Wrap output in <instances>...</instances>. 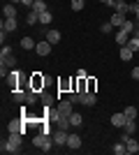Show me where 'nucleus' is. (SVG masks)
<instances>
[{"label":"nucleus","instance_id":"nucleus-1","mask_svg":"<svg viewBox=\"0 0 139 155\" xmlns=\"http://www.w3.org/2000/svg\"><path fill=\"white\" fill-rule=\"evenodd\" d=\"M21 146H23V134L21 132H9L7 141H2V153H19Z\"/></svg>","mask_w":139,"mask_h":155},{"label":"nucleus","instance_id":"nucleus-2","mask_svg":"<svg viewBox=\"0 0 139 155\" xmlns=\"http://www.w3.org/2000/svg\"><path fill=\"white\" fill-rule=\"evenodd\" d=\"M33 143L37 146V148H42L44 153H49V150L56 146V143H53V137H51V134H46V132H40V134L33 139Z\"/></svg>","mask_w":139,"mask_h":155},{"label":"nucleus","instance_id":"nucleus-3","mask_svg":"<svg viewBox=\"0 0 139 155\" xmlns=\"http://www.w3.org/2000/svg\"><path fill=\"white\" fill-rule=\"evenodd\" d=\"M26 125H28V120L23 116L14 118V120H9V125H7V132H21V134H26Z\"/></svg>","mask_w":139,"mask_h":155},{"label":"nucleus","instance_id":"nucleus-4","mask_svg":"<svg viewBox=\"0 0 139 155\" xmlns=\"http://www.w3.org/2000/svg\"><path fill=\"white\" fill-rule=\"evenodd\" d=\"M51 137H53V143H56V146H67V137H70V132H67V130L56 127L51 132Z\"/></svg>","mask_w":139,"mask_h":155},{"label":"nucleus","instance_id":"nucleus-5","mask_svg":"<svg viewBox=\"0 0 139 155\" xmlns=\"http://www.w3.org/2000/svg\"><path fill=\"white\" fill-rule=\"evenodd\" d=\"M44 77H42L40 72H35L33 77H30V88H33V91H37V93H42V88H44Z\"/></svg>","mask_w":139,"mask_h":155},{"label":"nucleus","instance_id":"nucleus-6","mask_svg":"<svg viewBox=\"0 0 139 155\" xmlns=\"http://www.w3.org/2000/svg\"><path fill=\"white\" fill-rule=\"evenodd\" d=\"M51 42H46V39H42V42H37V46H35V53L37 56H49L51 53Z\"/></svg>","mask_w":139,"mask_h":155},{"label":"nucleus","instance_id":"nucleus-7","mask_svg":"<svg viewBox=\"0 0 139 155\" xmlns=\"http://www.w3.org/2000/svg\"><path fill=\"white\" fill-rule=\"evenodd\" d=\"M72 107H74V102H70V100H58V114L60 116H70Z\"/></svg>","mask_w":139,"mask_h":155},{"label":"nucleus","instance_id":"nucleus-8","mask_svg":"<svg viewBox=\"0 0 139 155\" xmlns=\"http://www.w3.org/2000/svg\"><path fill=\"white\" fill-rule=\"evenodd\" d=\"M130 37H132V35H130V32H125L123 28H118V30H116V44H118V46H125L127 42H130Z\"/></svg>","mask_w":139,"mask_h":155},{"label":"nucleus","instance_id":"nucleus-9","mask_svg":"<svg viewBox=\"0 0 139 155\" xmlns=\"http://www.w3.org/2000/svg\"><path fill=\"white\" fill-rule=\"evenodd\" d=\"M67 148H72V150L81 148V137L74 134V132H70V137H67Z\"/></svg>","mask_w":139,"mask_h":155},{"label":"nucleus","instance_id":"nucleus-10","mask_svg":"<svg viewBox=\"0 0 139 155\" xmlns=\"http://www.w3.org/2000/svg\"><path fill=\"white\" fill-rule=\"evenodd\" d=\"M2 16H5V19H16V5H14V2H7V5L2 7Z\"/></svg>","mask_w":139,"mask_h":155},{"label":"nucleus","instance_id":"nucleus-11","mask_svg":"<svg viewBox=\"0 0 139 155\" xmlns=\"http://www.w3.org/2000/svg\"><path fill=\"white\" fill-rule=\"evenodd\" d=\"M125 123H127V118H125V114H123V111L111 116V125H114V127H125Z\"/></svg>","mask_w":139,"mask_h":155},{"label":"nucleus","instance_id":"nucleus-12","mask_svg":"<svg viewBox=\"0 0 139 155\" xmlns=\"http://www.w3.org/2000/svg\"><path fill=\"white\" fill-rule=\"evenodd\" d=\"M26 95H28V88H14V102L19 104H26Z\"/></svg>","mask_w":139,"mask_h":155},{"label":"nucleus","instance_id":"nucleus-13","mask_svg":"<svg viewBox=\"0 0 139 155\" xmlns=\"http://www.w3.org/2000/svg\"><path fill=\"white\" fill-rule=\"evenodd\" d=\"M95 100H98V95H95V93H81V104H84V107H93V104H95Z\"/></svg>","mask_w":139,"mask_h":155},{"label":"nucleus","instance_id":"nucleus-14","mask_svg":"<svg viewBox=\"0 0 139 155\" xmlns=\"http://www.w3.org/2000/svg\"><path fill=\"white\" fill-rule=\"evenodd\" d=\"M125 19H127L125 14H121V12H114V16H111L109 21H111V26H114V28H121L123 23H125Z\"/></svg>","mask_w":139,"mask_h":155},{"label":"nucleus","instance_id":"nucleus-15","mask_svg":"<svg viewBox=\"0 0 139 155\" xmlns=\"http://www.w3.org/2000/svg\"><path fill=\"white\" fill-rule=\"evenodd\" d=\"M44 116H46V120H49V123H58V118H60V114H58V109L53 111L51 107H46V109H44Z\"/></svg>","mask_w":139,"mask_h":155},{"label":"nucleus","instance_id":"nucleus-16","mask_svg":"<svg viewBox=\"0 0 139 155\" xmlns=\"http://www.w3.org/2000/svg\"><path fill=\"white\" fill-rule=\"evenodd\" d=\"M56 127H60V130H72V123H70V116H60L58 118V123H56Z\"/></svg>","mask_w":139,"mask_h":155},{"label":"nucleus","instance_id":"nucleus-17","mask_svg":"<svg viewBox=\"0 0 139 155\" xmlns=\"http://www.w3.org/2000/svg\"><path fill=\"white\" fill-rule=\"evenodd\" d=\"M70 123H72V127H79V125L84 123V116H81L79 111H72V114H70Z\"/></svg>","mask_w":139,"mask_h":155},{"label":"nucleus","instance_id":"nucleus-18","mask_svg":"<svg viewBox=\"0 0 139 155\" xmlns=\"http://www.w3.org/2000/svg\"><path fill=\"white\" fill-rule=\"evenodd\" d=\"M44 37H46V42H51V44H58V42H60V30H49Z\"/></svg>","mask_w":139,"mask_h":155},{"label":"nucleus","instance_id":"nucleus-19","mask_svg":"<svg viewBox=\"0 0 139 155\" xmlns=\"http://www.w3.org/2000/svg\"><path fill=\"white\" fill-rule=\"evenodd\" d=\"M0 63H2V65H7L9 70H14V67H16V58H14L12 53H9V56H0Z\"/></svg>","mask_w":139,"mask_h":155},{"label":"nucleus","instance_id":"nucleus-20","mask_svg":"<svg viewBox=\"0 0 139 155\" xmlns=\"http://www.w3.org/2000/svg\"><path fill=\"white\" fill-rule=\"evenodd\" d=\"M114 9H116V12H121V14H127V12H130V5H127L125 0H116Z\"/></svg>","mask_w":139,"mask_h":155},{"label":"nucleus","instance_id":"nucleus-21","mask_svg":"<svg viewBox=\"0 0 139 155\" xmlns=\"http://www.w3.org/2000/svg\"><path fill=\"white\" fill-rule=\"evenodd\" d=\"M118 56H121V60H130V58L134 56V51L125 44V46H121V53H118Z\"/></svg>","mask_w":139,"mask_h":155},{"label":"nucleus","instance_id":"nucleus-22","mask_svg":"<svg viewBox=\"0 0 139 155\" xmlns=\"http://www.w3.org/2000/svg\"><path fill=\"white\" fill-rule=\"evenodd\" d=\"M30 9H33V12H37V14H42V12H46L49 7H46V2H44V0H35Z\"/></svg>","mask_w":139,"mask_h":155},{"label":"nucleus","instance_id":"nucleus-23","mask_svg":"<svg viewBox=\"0 0 139 155\" xmlns=\"http://www.w3.org/2000/svg\"><path fill=\"white\" fill-rule=\"evenodd\" d=\"M40 100V93L37 91H33V88H28V95H26V104H35Z\"/></svg>","mask_w":139,"mask_h":155},{"label":"nucleus","instance_id":"nucleus-24","mask_svg":"<svg viewBox=\"0 0 139 155\" xmlns=\"http://www.w3.org/2000/svg\"><path fill=\"white\" fill-rule=\"evenodd\" d=\"M125 148H127V153H130V155H134V153H139V143L130 137V139H127V143H125Z\"/></svg>","mask_w":139,"mask_h":155},{"label":"nucleus","instance_id":"nucleus-25","mask_svg":"<svg viewBox=\"0 0 139 155\" xmlns=\"http://www.w3.org/2000/svg\"><path fill=\"white\" fill-rule=\"evenodd\" d=\"M16 26H19L16 19H5V21H2V28H5L7 32H14V30H16Z\"/></svg>","mask_w":139,"mask_h":155},{"label":"nucleus","instance_id":"nucleus-26","mask_svg":"<svg viewBox=\"0 0 139 155\" xmlns=\"http://www.w3.org/2000/svg\"><path fill=\"white\" fill-rule=\"evenodd\" d=\"M26 23H30V26H35V23H40V14L30 9V12L26 14Z\"/></svg>","mask_w":139,"mask_h":155},{"label":"nucleus","instance_id":"nucleus-27","mask_svg":"<svg viewBox=\"0 0 139 155\" xmlns=\"http://www.w3.org/2000/svg\"><path fill=\"white\" fill-rule=\"evenodd\" d=\"M21 46H23V49H26V51H30V49H35V39L33 37H21Z\"/></svg>","mask_w":139,"mask_h":155},{"label":"nucleus","instance_id":"nucleus-28","mask_svg":"<svg viewBox=\"0 0 139 155\" xmlns=\"http://www.w3.org/2000/svg\"><path fill=\"white\" fill-rule=\"evenodd\" d=\"M51 21H53V14L49 12V9H46V12H42V14H40V23H42V26H49V23H51Z\"/></svg>","mask_w":139,"mask_h":155},{"label":"nucleus","instance_id":"nucleus-29","mask_svg":"<svg viewBox=\"0 0 139 155\" xmlns=\"http://www.w3.org/2000/svg\"><path fill=\"white\" fill-rule=\"evenodd\" d=\"M123 30L125 32H130V35H134V28H137V21H130V19H125V23H123Z\"/></svg>","mask_w":139,"mask_h":155},{"label":"nucleus","instance_id":"nucleus-30","mask_svg":"<svg viewBox=\"0 0 139 155\" xmlns=\"http://www.w3.org/2000/svg\"><path fill=\"white\" fill-rule=\"evenodd\" d=\"M40 100H42L44 107H51V104H53V95H49V93H44V91L40 93Z\"/></svg>","mask_w":139,"mask_h":155},{"label":"nucleus","instance_id":"nucleus-31","mask_svg":"<svg viewBox=\"0 0 139 155\" xmlns=\"http://www.w3.org/2000/svg\"><path fill=\"white\" fill-rule=\"evenodd\" d=\"M123 114H125L127 120H134V118H137V109H134V107H125V109H123Z\"/></svg>","mask_w":139,"mask_h":155},{"label":"nucleus","instance_id":"nucleus-32","mask_svg":"<svg viewBox=\"0 0 139 155\" xmlns=\"http://www.w3.org/2000/svg\"><path fill=\"white\" fill-rule=\"evenodd\" d=\"M114 153H116V155H125V153H127L125 143H123V141H118V143H116V146H114Z\"/></svg>","mask_w":139,"mask_h":155},{"label":"nucleus","instance_id":"nucleus-33","mask_svg":"<svg viewBox=\"0 0 139 155\" xmlns=\"http://www.w3.org/2000/svg\"><path fill=\"white\" fill-rule=\"evenodd\" d=\"M134 130H137V125H134V120H127V123H125V127H123V132H127V134L132 137V134H134Z\"/></svg>","mask_w":139,"mask_h":155},{"label":"nucleus","instance_id":"nucleus-34","mask_svg":"<svg viewBox=\"0 0 139 155\" xmlns=\"http://www.w3.org/2000/svg\"><path fill=\"white\" fill-rule=\"evenodd\" d=\"M67 100H70V102H74V104H77V102H79V104H81V93H77V91H72V93H70V95H67Z\"/></svg>","mask_w":139,"mask_h":155},{"label":"nucleus","instance_id":"nucleus-35","mask_svg":"<svg viewBox=\"0 0 139 155\" xmlns=\"http://www.w3.org/2000/svg\"><path fill=\"white\" fill-rule=\"evenodd\" d=\"M127 46H130L132 51H139V37H130V42H127Z\"/></svg>","mask_w":139,"mask_h":155},{"label":"nucleus","instance_id":"nucleus-36","mask_svg":"<svg viewBox=\"0 0 139 155\" xmlns=\"http://www.w3.org/2000/svg\"><path fill=\"white\" fill-rule=\"evenodd\" d=\"M84 5H86L84 0H72V9H74V12H81V9H84Z\"/></svg>","mask_w":139,"mask_h":155},{"label":"nucleus","instance_id":"nucleus-37","mask_svg":"<svg viewBox=\"0 0 139 155\" xmlns=\"http://www.w3.org/2000/svg\"><path fill=\"white\" fill-rule=\"evenodd\" d=\"M130 12H132L134 16H137V19H134V21H137V23H139V2H132V5H130Z\"/></svg>","mask_w":139,"mask_h":155},{"label":"nucleus","instance_id":"nucleus-38","mask_svg":"<svg viewBox=\"0 0 139 155\" xmlns=\"http://www.w3.org/2000/svg\"><path fill=\"white\" fill-rule=\"evenodd\" d=\"M100 30L104 32V35H107V32H111V30H114V26H111V21H107V23H102V26H100Z\"/></svg>","mask_w":139,"mask_h":155},{"label":"nucleus","instance_id":"nucleus-39","mask_svg":"<svg viewBox=\"0 0 139 155\" xmlns=\"http://www.w3.org/2000/svg\"><path fill=\"white\" fill-rule=\"evenodd\" d=\"M98 91V81L95 79H88V93H95Z\"/></svg>","mask_w":139,"mask_h":155},{"label":"nucleus","instance_id":"nucleus-40","mask_svg":"<svg viewBox=\"0 0 139 155\" xmlns=\"http://www.w3.org/2000/svg\"><path fill=\"white\" fill-rule=\"evenodd\" d=\"M12 53V46L9 44H2V51H0V56H9Z\"/></svg>","mask_w":139,"mask_h":155},{"label":"nucleus","instance_id":"nucleus-41","mask_svg":"<svg viewBox=\"0 0 139 155\" xmlns=\"http://www.w3.org/2000/svg\"><path fill=\"white\" fill-rule=\"evenodd\" d=\"M130 74H132V79H137V81H139V67H134V70L130 72Z\"/></svg>","mask_w":139,"mask_h":155},{"label":"nucleus","instance_id":"nucleus-42","mask_svg":"<svg viewBox=\"0 0 139 155\" xmlns=\"http://www.w3.org/2000/svg\"><path fill=\"white\" fill-rule=\"evenodd\" d=\"M35 0H21V5H26V7H33Z\"/></svg>","mask_w":139,"mask_h":155},{"label":"nucleus","instance_id":"nucleus-43","mask_svg":"<svg viewBox=\"0 0 139 155\" xmlns=\"http://www.w3.org/2000/svg\"><path fill=\"white\" fill-rule=\"evenodd\" d=\"M137 2H139V0H137Z\"/></svg>","mask_w":139,"mask_h":155}]
</instances>
